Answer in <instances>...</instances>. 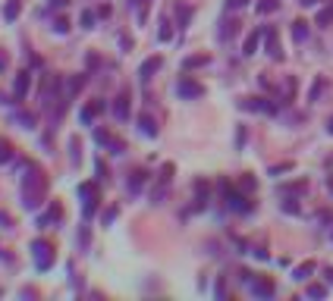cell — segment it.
<instances>
[{
  "label": "cell",
  "instance_id": "6da1fadb",
  "mask_svg": "<svg viewBox=\"0 0 333 301\" xmlns=\"http://www.w3.org/2000/svg\"><path fill=\"white\" fill-rule=\"evenodd\" d=\"M44 192H47V179L38 167H29L19 179V198H22V207L25 210H38L41 201H44Z\"/></svg>",
  "mask_w": 333,
  "mask_h": 301
},
{
  "label": "cell",
  "instance_id": "7a4b0ae2",
  "mask_svg": "<svg viewBox=\"0 0 333 301\" xmlns=\"http://www.w3.org/2000/svg\"><path fill=\"white\" fill-rule=\"evenodd\" d=\"M63 79H60L57 72H44L38 82V107L41 113H54V107L60 104V98H63Z\"/></svg>",
  "mask_w": 333,
  "mask_h": 301
},
{
  "label": "cell",
  "instance_id": "3957f363",
  "mask_svg": "<svg viewBox=\"0 0 333 301\" xmlns=\"http://www.w3.org/2000/svg\"><path fill=\"white\" fill-rule=\"evenodd\" d=\"M79 198H82V217L85 220H91L98 213L101 207V195H98V185H91V182H85L79 185Z\"/></svg>",
  "mask_w": 333,
  "mask_h": 301
},
{
  "label": "cell",
  "instance_id": "277c9868",
  "mask_svg": "<svg viewBox=\"0 0 333 301\" xmlns=\"http://www.w3.org/2000/svg\"><path fill=\"white\" fill-rule=\"evenodd\" d=\"M220 192H223L229 210H236V213H252V201H249L245 195H239V192H229V182H226V179L220 182Z\"/></svg>",
  "mask_w": 333,
  "mask_h": 301
},
{
  "label": "cell",
  "instance_id": "5b68a950",
  "mask_svg": "<svg viewBox=\"0 0 333 301\" xmlns=\"http://www.w3.org/2000/svg\"><path fill=\"white\" fill-rule=\"evenodd\" d=\"M32 251H35V267L38 270H50L54 267V248H50L47 242H32Z\"/></svg>",
  "mask_w": 333,
  "mask_h": 301
},
{
  "label": "cell",
  "instance_id": "8992f818",
  "mask_svg": "<svg viewBox=\"0 0 333 301\" xmlns=\"http://www.w3.org/2000/svg\"><path fill=\"white\" fill-rule=\"evenodd\" d=\"M176 91H179V98H183V100H198L201 94H204V85L195 82V79H189V75H183L179 85H176Z\"/></svg>",
  "mask_w": 333,
  "mask_h": 301
},
{
  "label": "cell",
  "instance_id": "52a82bcc",
  "mask_svg": "<svg viewBox=\"0 0 333 301\" xmlns=\"http://www.w3.org/2000/svg\"><path fill=\"white\" fill-rule=\"evenodd\" d=\"M95 141L104 144V148H110V154H123L126 151V141L116 138V135H110L107 129H95Z\"/></svg>",
  "mask_w": 333,
  "mask_h": 301
},
{
  "label": "cell",
  "instance_id": "ba28073f",
  "mask_svg": "<svg viewBox=\"0 0 333 301\" xmlns=\"http://www.w3.org/2000/svg\"><path fill=\"white\" fill-rule=\"evenodd\" d=\"M60 217H63V210H60V204H57V201H50V204H47V210H44V213H41V217H38V223H35V226H38V229L57 226V223H60Z\"/></svg>",
  "mask_w": 333,
  "mask_h": 301
},
{
  "label": "cell",
  "instance_id": "9c48e42d",
  "mask_svg": "<svg viewBox=\"0 0 333 301\" xmlns=\"http://www.w3.org/2000/svg\"><path fill=\"white\" fill-rule=\"evenodd\" d=\"M264 50H267L274 60H283V50H280V38H277L274 25H267V29H264Z\"/></svg>",
  "mask_w": 333,
  "mask_h": 301
},
{
  "label": "cell",
  "instance_id": "30bf717a",
  "mask_svg": "<svg viewBox=\"0 0 333 301\" xmlns=\"http://www.w3.org/2000/svg\"><path fill=\"white\" fill-rule=\"evenodd\" d=\"M239 107H242V110H255V113H277V107L267 104L264 98H242V100H239Z\"/></svg>",
  "mask_w": 333,
  "mask_h": 301
},
{
  "label": "cell",
  "instance_id": "8fae6325",
  "mask_svg": "<svg viewBox=\"0 0 333 301\" xmlns=\"http://www.w3.org/2000/svg\"><path fill=\"white\" fill-rule=\"evenodd\" d=\"M252 292H255L258 298H274L277 286H274V279H267V276H258V279H252Z\"/></svg>",
  "mask_w": 333,
  "mask_h": 301
},
{
  "label": "cell",
  "instance_id": "7c38bea8",
  "mask_svg": "<svg viewBox=\"0 0 333 301\" xmlns=\"http://www.w3.org/2000/svg\"><path fill=\"white\" fill-rule=\"evenodd\" d=\"M29 82H32V75L19 69L16 72V82H13V100H25V94H29Z\"/></svg>",
  "mask_w": 333,
  "mask_h": 301
},
{
  "label": "cell",
  "instance_id": "4fadbf2b",
  "mask_svg": "<svg viewBox=\"0 0 333 301\" xmlns=\"http://www.w3.org/2000/svg\"><path fill=\"white\" fill-rule=\"evenodd\" d=\"M160 66H164V60H160V57H148V60L139 66V79H142V82H151Z\"/></svg>",
  "mask_w": 333,
  "mask_h": 301
},
{
  "label": "cell",
  "instance_id": "5bb4252c",
  "mask_svg": "<svg viewBox=\"0 0 333 301\" xmlns=\"http://www.w3.org/2000/svg\"><path fill=\"white\" fill-rule=\"evenodd\" d=\"M113 116L123 123V119H129V91H119L116 100H113Z\"/></svg>",
  "mask_w": 333,
  "mask_h": 301
},
{
  "label": "cell",
  "instance_id": "9a60e30c",
  "mask_svg": "<svg viewBox=\"0 0 333 301\" xmlns=\"http://www.w3.org/2000/svg\"><path fill=\"white\" fill-rule=\"evenodd\" d=\"M101 110H104V100H88V104H85V110H82V123L91 126V123L101 116Z\"/></svg>",
  "mask_w": 333,
  "mask_h": 301
},
{
  "label": "cell",
  "instance_id": "2e32d148",
  "mask_svg": "<svg viewBox=\"0 0 333 301\" xmlns=\"http://www.w3.org/2000/svg\"><path fill=\"white\" fill-rule=\"evenodd\" d=\"M135 123H139V132H142V135H148V138H157V123H154V116L142 113Z\"/></svg>",
  "mask_w": 333,
  "mask_h": 301
},
{
  "label": "cell",
  "instance_id": "e0dca14e",
  "mask_svg": "<svg viewBox=\"0 0 333 301\" xmlns=\"http://www.w3.org/2000/svg\"><path fill=\"white\" fill-rule=\"evenodd\" d=\"M261 41H264V29H255L252 35L245 38V44H242V54H245V57H252L255 50H258V44H261Z\"/></svg>",
  "mask_w": 333,
  "mask_h": 301
},
{
  "label": "cell",
  "instance_id": "ac0fdd59",
  "mask_svg": "<svg viewBox=\"0 0 333 301\" xmlns=\"http://www.w3.org/2000/svg\"><path fill=\"white\" fill-rule=\"evenodd\" d=\"M145 182H148V173H145V169H132L129 173V192L132 195H139L145 188Z\"/></svg>",
  "mask_w": 333,
  "mask_h": 301
},
{
  "label": "cell",
  "instance_id": "d6986e66",
  "mask_svg": "<svg viewBox=\"0 0 333 301\" xmlns=\"http://www.w3.org/2000/svg\"><path fill=\"white\" fill-rule=\"evenodd\" d=\"M293 41H296V44H305V41H308V22H305V19L293 22Z\"/></svg>",
  "mask_w": 333,
  "mask_h": 301
},
{
  "label": "cell",
  "instance_id": "ffe728a7",
  "mask_svg": "<svg viewBox=\"0 0 333 301\" xmlns=\"http://www.w3.org/2000/svg\"><path fill=\"white\" fill-rule=\"evenodd\" d=\"M19 13H22V0H6L3 19H6V22H16V19H19Z\"/></svg>",
  "mask_w": 333,
  "mask_h": 301
},
{
  "label": "cell",
  "instance_id": "44dd1931",
  "mask_svg": "<svg viewBox=\"0 0 333 301\" xmlns=\"http://www.w3.org/2000/svg\"><path fill=\"white\" fill-rule=\"evenodd\" d=\"M239 32V19H223L220 22V41H229Z\"/></svg>",
  "mask_w": 333,
  "mask_h": 301
},
{
  "label": "cell",
  "instance_id": "7402d4cb",
  "mask_svg": "<svg viewBox=\"0 0 333 301\" xmlns=\"http://www.w3.org/2000/svg\"><path fill=\"white\" fill-rule=\"evenodd\" d=\"M211 63V54H195V57H185L183 66L185 69H198V66H208Z\"/></svg>",
  "mask_w": 333,
  "mask_h": 301
},
{
  "label": "cell",
  "instance_id": "603a6c76",
  "mask_svg": "<svg viewBox=\"0 0 333 301\" xmlns=\"http://www.w3.org/2000/svg\"><path fill=\"white\" fill-rule=\"evenodd\" d=\"M314 273V261H305V264H298L296 270H293V279H298V282H305Z\"/></svg>",
  "mask_w": 333,
  "mask_h": 301
},
{
  "label": "cell",
  "instance_id": "cb8c5ba5",
  "mask_svg": "<svg viewBox=\"0 0 333 301\" xmlns=\"http://www.w3.org/2000/svg\"><path fill=\"white\" fill-rule=\"evenodd\" d=\"M79 148H82V141L73 135V138H70V163H73V167H79V163H82V151Z\"/></svg>",
  "mask_w": 333,
  "mask_h": 301
},
{
  "label": "cell",
  "instance_id": "d4e9b609",
  "mask_svg": "<svg viewBox=\"0 0 333 301\" xmlns=\"http://www.w3.org/2000/svg\"><path fill=\"white\" fill-rule=\"evenodd\" d=\"M302 192H308V182L305 179H298V182H289L280 188V195H302Z\"/></svg>",
  "mask_w": 333,
  "mask_h": 301
},
{
  "label": "cell",
  "instance_id": "484cf974",
  "mask_svg": "<svg viewBox=\"0 0 333 301\" xmlns=\"http://www.w3.org/2000/svg\"><path fill=\"white\" fill-rule=\"evenodd\" d=\"M330 22H333V6H324V10H318V16H314V25L327 29Z\"/></svg>",
  "mask_w": 333,
  "mask_h": 301
},
{
  "label": "cell",
  "instance_id": "4316f807",
  "mask_svg": "<svg viewBox=\"0 0 333 301\" xmlns=\"http://www.w3.org/2000/svg\"><path fill=\"white\" fill-rule=\"evenodd\" d=\"M16 123H19L22 129H35V116L25 113V110H16Z\"/></svg>",
  "mask_w": 333,
  "mask_h": 301
},
{
  "label": "cell",
  "instance_id": "83f0119b",
  "mask_svg": "<svg viewBox=\"0 0 333 301\" xmlns=\"http://www.w3.org/2000/svg\"><path fill=\"white\" fill-rule=\"evenodd\" d=\"M239 188H242V192H255V188H258V179H255L252 173H242V179H239Z\"/></svg>",
  "mask_w": 333,
  "mask_h": 301
},
{
  "label": "cell",
  "instance_id": "f1b7e54d",
  "mask_svg": "<svg viewBox=\"0 0 333 301\" xmlns=\"http://www.w3.org/2000/svg\"><path fill=\"white\" fill-rule=\"evenodd\" d=\"M167 192H170V182H160V185H154V192H151V201L154 204H160L167 198Z\"/></svg>",
  "mask_w": 333,
  "mask_h": 301
},
{
  "label": "cell",
  "instance_id": "f546056e",
  "mask_svg": "<svg viewBox=\"0 0 333 301\" xmlns=\"http://www.w3.org/2000/svg\"><path fill=\"white\" fill-rule=\"evenodd\" d=\"M13 160V144L6 138H0V163H10Z\"/></svg>",
  "mask_w": 333,
  "mask_h": 301
},
{
  "label": "cell",
  "instance_id": "4dcf8cb0",
  "mask_svg": "<svg viewBox=\"0 0 333 301\" xmlns=\"http://www.w3.org/2000/svg\"><path fill=\"white\" fill-rule=\"evenodd\" d=\"M324 88H327V79H318L311 85V91H308V100H318L321 94H324Z\"/></svg>",
  "mask_w": 333,
  "mask_h": 301
},
{
  "label": "cell",
  "instance_id": "1f68e13d",
  "mask_svg": "<svg viewBox=\"0 0 333 301\" xmlns=\"http://www.w3.org/2000/svg\"><path fill=\"white\" fill-rule=\"evenodd\" d=\"M280 6V0H258V13L261 16H267V13H274Z\"/></svg>",
  "mask_w": 333,
  "mask_h": 301
},
{
  "label": "cell",
  "instance_id": "d6a6232c",
  "mask_svg": "<svg viewBox=\"0 0 333 301\" xmlns=\"http://www.w3.org/2000/svg\"><path fill=\"white\" fill-rule=\"evenodd\" d=\"M170 38H173V22L164 16V19H160V41H170Z\"/></svg>",
  "mask_w": 333,
  "mask_h": 301
},
{
  "label": "cell",
  "instance_id": "836d02e7",
  "mask_svg": "<svg viewBox=\"0 0 333 301\" xmlns=\"http://www.w3.org/2000/svg\"><path fill=\"white\" fill-rule=\"evenodd\" d=\"M173 173H176V167H173V163H164V167H160V182H173Z\"/></svg>",
  "mask_w": 333,
  "mask_h": 301
},
{
  "label": "cell",
  "instance_id": "e575fe53",
  "mask_svg": "<svg viewBox=\"0 0 333 301\" xmlns=\"http://www.w3.org/2000/svg\"><path fill=\"white\" fill-rule=\"evenodd\" d=\"M327 295V286H321V282H311L308 286V298H324Z\"/></svg>",
  "mask_w": 333,
  "mask_h": 301
},
{
  "label": "cell",
  "instance_id": "d590c367",
  "mask_svg": "<svg viewBox=\"0 0 333 301\" xmlns=\"http://www.w3.org/2000/svg\"><path fill=\"white\" fill-rule=\"evenodd\" d=\"M176 16H179V29H185V22H189L192 10H189V6H183V3H179V6H176Z\"/></svg>",
  "mask_w": 333,
  "mask_h": 301
},
{
  "label": "cell",
  "instance_id": "8d00e7d4",
  "mask_svg": "<svg viewBox=\"0 0 333 301\" xmlns=\"http://www.w3.org/2000/svg\"><path fill=\"white\" fill-rule=\"evenodd\" d=\"M116 213H119V207H116V204H113V207H107L104 213H101V223H104V226H110V223L116 220Z\"/></svg>",
  "mask_w": 333,
  "mask_h": 301
},
{
  "label": "cell",
  "instance_id": "74e56055",
  "mask_svg": "<svg viewBox=\"0 0 333 301\" xmlns=\"http://www.w3.org/2000/svg\"><path fill=\"white\" fill-rule=\"evenodd\" d=\"M148 6H151V0H139V3H135V13H139V22H145V19H148Z\"/></svg>",
  "mask_w": 333,
  "mask_h": 301
},
{
  "label": "cell",
  "instance_id": "f35d334b",
  "mask_svg": "<svg viewBox=\"0 0 333 301\" xmlns=\"http://www.w3.org/2000/svg\"><path fill=\"white\" fill-rule=\"evenodd\" d=\"M293 169V160H286V163H274L270 167V176H280V173H289Z\"/></svg>",
  "mask_w": 333,
  "mask_h": 301
},
{
  "label": "cell",
  "instance_id": "ab89813d",
  "mask_svg": "<svg viewBox=\"0 0 333 301\" xmlns=\"http://www.w3.org/2000/svg\"><path fill=\"white\" fill-rule=\"evenodd\" d=\"M54 32H57V35H66V32H70V19H63V16L54 19Z\"/></svg>",
  "mask_w": 333,
  "mask_h": 301
},
{
  "label": "cell",
  "instance_id": "60d3db41",
  "mask_svg": "<svg viewBox=\"0 0 333 301\" xmlns=\"http://www.w3.org/2000/svg\"><path fill=\"white\" fill-rule=\"evenodd\" d=\"M95 19H98L95 13H91V10H85V13H82V29H95Z\"/></svg>",
  "mask_w": 333,
  "mask_h": 301
},
{
  "label": "cell",
  "instance_id": "b9f144b4",
  "mask_svg": "<svg viewBox=\"0 0 333 301\" xmlns=\"http://www.w3.org/2000/svg\"><path fill=\"white\" fill-rule=\"evenodd\" d=\"M82 85H85V75H75V79L70 82V98H73V94H79V91H82Z\"/></svg>",
  "mask_w": 333,
  "mask_h": 301
},
{
  "label": "cell",
  "instance_id": "7bdbcfd3",
  "mask_svg": "<svg viewBox=\"0 0 333 301\" xmlns=\"http://www.w3.org/2000/svg\"><path fill=\"white\" fill-rule=\"evenodd\" d=\"M214 295H217V298H226V279H223V276L217 279V286H214Z\"/></svg>",
  "mask_w": 333,
  "mask_h": 301
},
{
  "label": "cell",
  "instance_id": "ee69618b",
  "mask_svg": "<svg viewBox=\"0 0 333 301\" xmlns=\"http://www.w3.org/2000/svg\"><path fill=\"white\" fill-rule=\"evenodd\" d=\"M283 210H286V213H298V204H296V198H286V201H283Z\"/></svg>",
  "mask_w": 333,
  "mask_h": 301
},
{
  "label": "cell",
  "instance_id": "f6af8a7d",
  "mask_svg": "<svg viewBox=\"0 0 333 301\" xmlns=\"http://www.w3.org/2000/svg\"><path fill=\"white\" fill-rule=\"evenodd\" d=\"M242 6H249V0H226V10H242Z\"/></svg>",
  "mask_w": 333,
  "mask_h": 301
},
{
  "label": "cell",
  "instance_id": "bcb514c9",
  "mask_svg": "<svg viewBox=\"0 0 333 301\" xmlns=\"http://www.w3.org/2000/svg\"><path fill=\"white\" fill-rule=\"evenodd\" d=\"M79 245H82V248H88V226H82V229H79Z\"/></svg>",
  "mask_w": 333,
  "mask_h": 301
},
{
  "label": "cell",
  "instance_id": "7dc6e473",
  "mask_svg": "<svg viewBox=\"0 0 333 301\" xmlns=\"http://www.w3.org/2000/svg\"><path fill=\"white\" fill-rule=\"evenodd\" d=\"M0 226H3V229H13V220H10V213H3V210H0Z\"/></svg>",
  "mask_w": 333,
  "mask_h": 301
},
{
  "label": "cell",
  "instance_id": "c3c4849f",
  "mask_svg": "<svg viewBox=\"0 0 333 301\" xmlns=\"http://www.w3.org/2000/svg\"><path fill=\"white\" fill-rule=\"evenodd\" d=\"M6 63H10V60H6V54H3V50H0V72L6 69Z\"/></svg>",
  "mask_w": 333,
  "mask_h": 301
},
{
  "label": "cell",
  "instance_id": "681fc988",
  "mask_svg": "<svg viewBox=\"0 0 333 301\" xmlns=\"http://www.w3.org/2000/svg\"><path fill=\"white\" fill-rule=\"evenodd\" d=\"M324 276H327V282H333V267H327V270H324Z\"/></svg>",
  "mask_w": 333,
  "mask_h": 301
},
{
  "label": "cell",
  "instance_id": "f907efd6",
  "mask_svg": "<svg viewBox=\"0 0 333 301\" xmlns=\"http://www.w3.org/2000/svg\"><path fill=\"white\" fill-rule=\"evenodd\" d=\"M298 3H302V6H314V3H318V0H298Z\"/></svg>",
  "mask_w": 333,
  "mask_h": 301
},
{
  "label": "cell",
  "instance_id": "816d5d0a",
  "mask_svg": "<svg viewBox=\"0 0 333 301\" xmlns=\"http://www.w3.org/2000/svg\"><path fill=\"white\" fill-rule=\"evenodd\" d=\"M327 132H330V135H333V116H330V119H327Z\"/></svg>",
  "mask_w": 333,
  "mask_h": 301
},
{
  "label": "cell",
  "instance_id": "f5cc1de1",
  "mask_svg": "<svg viewBox=\"0 0 333 301\" xmlns=\"http://www.w3.org/2000/svg\"><path fill=\"white\" fill-rule=\"evenodd\" d=\"M66 3V0H50V6H63Z\"/></svg>",
  "mask_w": 333,
  "mask_h": 301
},
{
  "label": "cell",
  "instance_id": "db71d44e",
  "mask_svg": "<svg viewBox=\"0 0 333 301\" xmlns=\"http://www.w3.org/2000/svg\"><path fill=\"white\" fill-rule=\"evenodd\" d=\"M327 188H330V192H333V176H330V179H327Z\"/></svg>",
  "mask_w": 333,
  "mask_h": 301
}]
</instances>
